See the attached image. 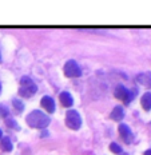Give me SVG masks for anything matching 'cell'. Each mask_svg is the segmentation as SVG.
<instances>
[{
	"label": "cell",
	"mask_w": 151,
	"mask_h": 155,
	"mask_svg": "<svg viewBox=\"0 0 151 155\" xmlns=\"http://www.w3.org/2000/svg\"><path fill=\"white\" fill-rule=\"evenodd\" d=\"M0 60H2V55H0Z\"/></svg>",
	"instance_id": "cell-21"
},
{
	"label": "cell",
	"mask_w": 151,
	"mask_h": 155,
	"mask_svg": "<svg viewBox=\"0 0 151 155\" xmlns=\"http://www.w3.org/2000/svg\"><path fill=\"white\" fill-rule=\"evenodd\" d=\"M2 147L4 148L5 151H12V148H14V146H12V143H11V139H9L8 137H4V138H2Z\"/></svg>",
	"instance_id": "cell-12"
},
{
	"label": "cell",
	"mask_w": 151,
	"mask_h": 155,
	"mask_svg": "<svg viewBox=\"0 0 151 155\" xmlns=\"http://www.w3.org/2000/svg\"><path fill=\"white\" fill-rule=\"evenodd\" d=\"M0 91H2V84H0Z\"/></svg>",
	"instance_id": "cell-20"
},
{
	"label": "cell",
	"mask_w": 151,
	"mask_h": 155,
	"mask_svg": "<svg viewBox=\"0 0 151 155\" xmlns=\"http://www.w3.org/2000/svg\"><path fill=\"white\" fill-rule=\"evenodd\" d=\"M110 150L112 151V153H115V154H120L122 153V147L119 146V144H117V143H111L110 144Z\"/></svg>",
	"instance_id": "cell-13"
},
{
	"label": "cell",
	"mask_w": 151,
	"mask_h": 155,
	"mask_svg": "<svg viewBox=\"0 0 151 155\" xmlns=\"http://www.w3.org/2000/svg\"><path fill=\"white\" fill-rule=\"evenodd\" d=\"M144 155H151V150H147V151H144Z\"/></svg>",
	"instance_id": "cell-17"
},
{
	"label": "cell",
	"mask_w": 151,
	"mask_h": 155,
	"mask_svg": "<svg viewBox=\"0 0 151 155\" xmlns=\"http://www.w3.org/2000/svg\"><path fill=\"white\" fill-rule=\"evenodd\" d=\"M40 104L47 110L48 112H55V102L51 96H43L40 101Z\"/></svg>",
	"instance_id": "cell-7"
},
{
	"label": "cell",
	"mask_w": 151,
	"mask_h": 155,
	"mask_svg": "<svg viewBox=\"0 0 151 155\" xmlns=\"http://www.w3.org/2000/svg\"><path fill=\"white\" fill-rule=\"evenodd\" d=\"M138 82L143 86H147V87H151V74L150 72H144V74H140V75L136 76Z\"/></svg>",
	"instance_id": "cell-10"
},
{
	"label": "cell",
	"mask_w": 151,
	"mask_h": 155,
	"mask_svg": "<svg viewBox=\"0 0 151 155\" xmlns=\"http://www.w3.org/2000/svg\"><path fill=\"white\" fill-rule=\"evenodd\" d=\"M119 155H126V154H124V153H120V154H119Z\"/></svg>",
	"instance_id": "cell-19"
},
{
	"label": "cell",
	"mask_w": 151,
	"mask_h": 155,
	"mask_svg": "<svg viewBox=\"0 0 151 155\" xmlns=\"http://www.w3.org/2000/svg\"><path fill=\"white\" fill-rule=\"evenodd\" d=\"M140 103H142V107L146 110V111L151 110V92L143 94L142 99H140Z\"/></svg>",
	"instance_id": "cell-11"
},
{
	"label": "cell",
	"mask_w": 151,
	"mask_h": 155,
	"mask_svg": "<svg viewBox=\"0 0 151 155\" xmlns=\"http://www.w3.org/2000/svg\"><path fill=\"white\" fill-rule=\"evenodd\" d=\"M14 106L16 107V110H18V111H23V108H24V104L23 103H21L20 101H18V99H14Z\"/></svg>",
	"instance_id": "cell-14"
},
{
	"label": "cell",
	"mask_w": 151,
	"mask_h": 155,
	"mask_svg": "<svg viewBox=\"0 0 151 155\" xmlns=\"http://www.w3.org/2000/svg\"><path fill=\"white\" fill-rule=\"evenodd\" d=\"M66 124L70 128H72V130H78V128H80V126H82V118H80L79 112L75 111V110L67 111Z\"/></svg>",
	"instance_id": "cell-4"
},
{
	"label": "cell",
	"mask_w": 151,
	"mask_h": 155,
	"mask_svg": "<svg viewBox=\"0 0 151 155\" xmlns=\"http://www.w3.org/2000/svg\"><path fill=\"white\" fill-rule=\"evenodd\" d=\"M5 123H7V126H8V127L19 128V127H18V124H16V122L14 120V119H7V120H5Z\"/></svg>",
	"instance_id": "cell-16"
},
{
	"label": "cell",
	"mask_w": 151,
	"mask_h": 155,
	"mask_svg": "<svg viewBox=\"0 0 151 155\" xmlns=\"http://www.w3.org/2000/svg\"><path fill=\"white\" fill-rule=\"evenodd\" d=\"M64 74L68 78H79L82 75V70L75 60H68L64 64Z\"/></svg>",
	"instance_id": "cell-5"
},
{
	"label": "cell",
	"mask_w": 151,
	"mask_h": 155,
	"mask_svg": "<svg viewBox=\"0 0 151 155\" xmlns=\"http://www.w3.org/2000/svg\"><path fill=\"white\" fill-rule=\"evenodd\" d=\"M135 91H131V90H127L124 86H117V88H115V98H118L119 101H123L124 104H130L131 102H133V99L135 98Z\"/></svg>",
	"instance_id": "cell-3"
},
{
	"label": "cell",
	"mask_w": 151,
	"mask_h": 155,
	"mask_svg": "<svg viewBox=\"0 0 151 155\" xmlns=\"http://www.w3.org/2000/svg\"><path fill=\"white\" fill-rule=\"evenodd\" d=\"M25 120H27V123L30 127H34V128H44L47 127L48 124H50L51 119L50 116L47 114H44V112L39 111V110H34L32 112L27 115V118H25Z\"/></svg>",
	"instance_id": "cell-1"
},
{
	"label": "cell",
	"mask_w": 151,
	"mask_h": 155,
	"mask_svg": "<svg viewBox=\"0 0 151 155\" xmlns=\"http://www.w3.org/2000/svg\"><path fill=\"white\" fill-rule=\"evenodd\" d=\"M0 139H2V130H0Z\"/></svg>",
	"instance_id": "cell-18"
},
{
	"label": "cell",
	"mask_w": 151,
	"mask_h": 155,
	"mask_svg": "<svg viewBox=\"0 0 151 155\" xmlns=\"http://www.w3.org/2000/svg\"><path fill=\"white\" fill-rule=\"evenodd\" d=\"M7 115H8V108H7V106L0 104V116H2V118H5Z\"/></svg>",
	"instance_id": "cell-15"
},
{
	"label": "cell",
	"mask_w": 151,
	"mask_h": 155,
	"mask_svg": "<svg viewBox=\"0 0 151 155\" xmlns=\"http://www.w3.org/2000/svg\"><path fill=\"white\" fill-rule=\"evenodd\" d=\"M119 132H120V137L123 138L124 142H127V143H131L133 142V132H131L130 127L126 124H119Z\"/></svg>",
	"instance_id": "cell-6"
},
{
	"label": "cell",
	"mask_w": 151,
	"mask_h": 155,
	"mask_svg": "<svg viewBox=\"0 0 151 155\" xmlns=\"http://www.w3.org/2000/svg\"><path fill=\"white\" fill-rule=\"evenodd\" d=\"M59 99H60V103H62L64 107H71L74 104V99H72V96L70 92H62L59 96Z\"/></svg>",
	"instance_id": "cell-8"
},
{
	"label": "cell",
	"mask_w": 151,
	"mask_h": 155,
	"mask_svg": "<svg viewBox=\"0 0 151 155\" xmlns=\"http://www.w3.org/2000/svg\"><path fill=\"white\" fill-rule=\"evenodd\" d=\"M111 119H114V120H117V122H120L122 119H123V116H124V111H123V108L120 107V106H117L114 110L111 111Z\"/></svg>",
	"instance_id": "cell-9"
},
{
	"label": "cell",
	"mask_w": 151,
	"mask_h": 155,
	"mask_svg": "<svg viewBox=\"0 0 151 155\" xmlns=\"http://www.w3.org/2000/svg\"><path fill=\"white\" fill-rule=\"evenodd\" d=\"M38 91V86L34 83V80L28 76H23L20 79V90H19V95L23 98H30L35 95Z\"/></svg>",
	"instance_id": "cell-2"
}]
</instances>
